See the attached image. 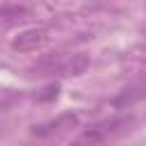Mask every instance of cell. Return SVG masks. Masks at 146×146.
<instances>
[{
	"mask_svg": "<svg viewBox=\"0 0 146 146\" xmlns=\"http://www.w3.org/2000/svg\"><path fill=\"white\" fill-rule=\"evenodd\" d=\"M132 123V116H114V119H107V121H100L96 125H89L82 135L84 141H105L110 137H116L121 135L123 130H128V125Z\"/></svg>",
	"mask_w": 146,
	"mask_h": 146,
	"instance_id": "6da1fadb",
	"label": "cell"
},
{
	"mask_svg": "<svg viewBox=\"0 0 146 146\" xmlns=\"http://www.w3.org/2000/svg\"><path fill=\"white\" fill-rule=\"evenodd\" d=\"M80 123L78 114H62L52 121H46V123H39V125H32V135L34 137H50V135H57V132H64L68 128H75Z\"/></svg>",
	"mask_w": 146,
	"mask_h": 146,
	"instance_id": "7a4b0ae2",
	"label": "cell"
},
{
	"mask_svg": "<svg viewBox=\"0 0 146 146\" xmlns=\"http://www.w3.org/2000/svg\"><path fill=\"white\" fill-rule=\"evenodd\" d=\"M141 98H146V75H139V78H135L128 87H123V89L112 98V105H114V107H128V105H132V103H137V100H141Z\"/></svg>",
	"mask_w": 146,
	"mask_h": 146,
	"instance_id": "3957f363",
	"label": "cell"
},
{
	"mask_svg": "<svg viewBox=\"0 0 146 146\" xmlns=\"http://www.w3.org/2000/svg\"><path fill=\"white\" fill-rule=\"evenodd\" d=\"M48 39V32L43 27H32V30H23L14 41H11V48L18 50V52H32L36 48H41Z\"/></svg>",
	"mask_w": 146,
	"mask_h": 146,
	"instance_id": "277c9868",
	"label": "cell"
},
{
	"mask_svg": "<svg viewBox=\"0 0 146 146\" xmlns=\"http://www.w3.org/2000/svg\"><path fill=\"white\" fill-rule=\"evenodd\" d=\"M43 91H46V94H39V100H52V98H57V94H59V84H48Z\"/></svg>",
	"mask_w": 146,
	"mask_h": 146,
	"instance_id": "5b68a950",
	"label": "cell"
},
{
	"mask_svg": "<svg viewBox=\"0 0 146 146\" xmlns=\"http://www.w3.org/2000/svg\"><path fill=\"white\" fill-rule=\"evenodd\" d=\"M7 11H9V9H0V18L9 21V18H7ZM11 14H14V16H23V14H25V9H18V7H14V9H11Z\"/></svg>",
	"mask_w": 146,
	"mask_h": 146,
	"instance_id": "8992f818",
	"label": "cell"
}]
</instances>
